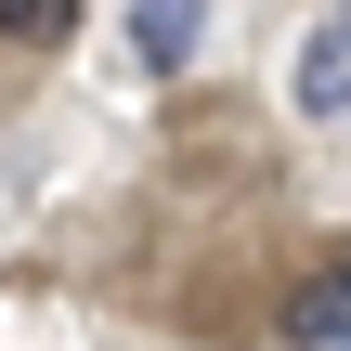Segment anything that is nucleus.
Listing matches in <instances>:
<instances>
[{"label":"nucleus","instance_id":"nucleus-5","mask_svg":"<svg viewBox=\"0 0 351 351\" xmlns=\"http://www.w3.org/2000/svg\"><path fill=\"white\" fill-rule=\"evenodd\" d=\"M339 26H351V0H339Z\"/></svg>","mask_w":351,"mask_h":351},{"label":"nucleus","instance_id":"nucleus-3","mask_svg":"<svg viewBox=\"0 0 351 351\" xmlns=\"http://www.w3.org/2000/svg\"><path fill=\"white\" fill-rule=\"evenodd\" d=\"M195 39H208V0H130V52H143L156 78H182Z\"/></svg>","mask_w":351,"mask_h":351},{"label":"nucleus","instance_id":"nucleus-1","mask_svg":"<svg viewBox=\"0 0 351 351\" xmlns=\"http://www.w3.org/2000/svg\"><path fill=\"white\" fill-rule=\"evenodd\" d=\"M274 339H287V351H339L351 339V247H326V261L274 300Z\"/></svg>","mask_w":351,"mask_h":351},{"label":"nucleus","instance_id":"nucleus-4","mask_svg":"<svg viewBox=\"0 0 351 351\" xmlns=\"http://www.w3.org/2000/svg\"><path fill=\"white\" fill-rule=\"evenodd\" d=\"M78 39V0H0V52H65Z\"/></svg>","mask_w":351,"mask_h":351},{"label":"nucleus","instance_id":"nucleus-2","mask_svg":"<svg viewBox=\"0 0 351 351\" xmlns=\"http://www.w3.org/2000/svg\"><path fill=\"white\" fill-rule=\"evenodd\" d=\"M287 104H300V117H351V26H313V39H300Z\"/></svg>","mask_w":351,"mask_h":351}]
</instances>
